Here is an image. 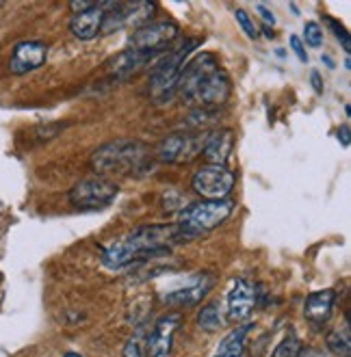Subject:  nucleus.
Instances as JSON below:
<instances>
[{"label": "nucleus", "instance_id": "f257e3e1", "mask_svg": "<svg viewBox=\"0 0 351 357\" xmlns=\"http://www.w3.org/2000/svg\"><path fill=\"white\" fill-rule=\"evenodd\" d=\"M176 91L197 109H219L232 93V80L215 54L202 52L182 68Z\"/></svg>", "mask_w": 351, "mask_h": 357}, {"label": "nucleus", "instance_id": "f03ea898", "mask_svg": "<svg viewBox=\"0 0 351 357\" xmlns=\"http://www.w3.org/2000/svg\"><path fill=\"white\" fill-rule=\"evenodd\" d=\"M152 150L137 139H117L105 143L91 154V169L96 174L135 176L152 167Z\"/></svg>", "mask_w": 351, "mask_h": 357}, {"label": "nucleus", "instance_id": "7ed1b4c3", "mask_svg": "<svg viewBox=\"0 0 351 357\" xmlns=\"http://www.w3.org/2000/svg\"><path fill=\"white\" fill-rule=\"evenodd\" d=\"M202 41L204 39H200V37H189L174 52L165 54L158 66H154L150 85H152V98L156 102H165L174 96L182 68L187 66V59L191 56V52H195L202 46Z\"/></svg>", "mask_w": 351, "mask_h": 357}, {"label": "nucleus", "instance_id": "20e7f679", "mask_svg": "<svg viewBox=\"0 0 351 357\" xmlns=\"http://www.w3.org/2000/svg\"><path fill=\"white\" fill-rule=\"evenodd\" d=\"M232 213H234L232 199H219V202L202 199V202L191 204L189 208L182 210L180 229L187 236L195 238L200 234H206V232H211V229L219 227L221 223H225Z\"/></svg>", "mask_w": 351, "mask_h": 357}, {"label": "nucleus", "instance_id": "39448f33", "mask_svg": "<svg viewBox=\"0 0 351 357\" xmlns=\"http://www.w3.org/2000/svg\"><path fill=\"white\" fill-rule=\"evenodd\" d=\"M234 184H237V176L228 167L221 165H202L191 180L193 191L202 199H211V202L228 199Z\"/></svg>", "mask_w": 351, "mask_h": 357}, {"label": "nucleus", "instance_id": "423d86ee", "mask_svg": "<svg viewBox=\"0 0 351 357\" xmlns=\"http://www.w3.org/2000/svg\"><path fill=\"white\" fill-rule=\"evenodd\" d=\"M156 13L154 3H115L105 13V24H102V35L121 31V29H141L152 22V15Z\"/></svg>", "mask_w": 351, "mask_h": 357}, {"label": "nucleus", "instance_id": "0eeeda50", "mask_svg": "<svg viewBox=\"0 0 351 357\" xmlns=\"http://www.w3.org/2000/svg\"><path fill=\"white\" fill-rule=\"evenodd\" d=\"M119 195V186L111 180L105 178H89L78 182L68 199L74 208H89V210H100L107 208L115 202V197Z\"/></svg>", "mask_w": 351, "mask_h": 357}, {"label": "nucleus", "instance_id": "6e6552de", "mask_svg": "<svg viewBox=\"0 0 351 357\" xmlns=\"http://www.w3.org/2000/svg\"><path fill=\"white\" fill-rule=\"evenodd\" d=\"M180 35V26L172 20H160V22H150L146 26L137 29L128 37V46L139 52L158 54L167 46H172Z\"/></svg>", "mask_w": 351, "mask_h": 357}, {"label": "nucleus", "instance_id": "1a4fd4ad", "mask_svg": "<svg viewBox=\"0 0 351 357\" xmlns=\"http://www.w3.org/2000/svg\"><path fill=\"white\" fill-rule=\"evenodd\" d=\"M202 143L204 137L200 132H174L160 139L154 154L160 162H187L202 152Z\"/></svg>", "mask_w": 351, "mask_h": 357}, {"label": "nucleus", "instance_id": "9d476101", "mask_svg": "<svg viewBox=\"0 0 351 357\" xmlns=\"http://www.w3.org/2000/svg\"><path fill=\"white\" fill-rule=\"evenodd\" d=\"M46 61H48V46L44 41H37V39L20 41L11 50L9 72L13 76H24V74L39 70Z\"/></svg>", "mask_w": 351, "mask_h": 357}, {"label": "nucleus", "instance_id": "9b49d317", "mask_svg": "<svg viewBox=\"0 0 351 357\" xmlns=\"http://www.w3.org/2000/svg\"><path fill=\"white\" fill-rule=\"evenodd\" d=\"M213 284H215V280L211 273H197V275H191L187 282H184V286L174 288L172 292H167V295H163V301L167 305H176V307H191L209 295Z\"/></svg>", "mask_w": 351, "mask_h": 357}, {"label": "nucleus", "instance_id": "f8f14e48", "mask_svg": "<svg viewBox=\"0 0 351 357\" xmlns=\"http://www.w3.org/2000/svg\"><path fill=\"white\" fill-rule=\"evenodd\" d=\"M258 295L256 286L252 282H247L243 278L232 282V288L228 292V319L234 323H243L252 317V312L256 307Z\"/></svg>", "mask_w": 351, "mask_h": 357}, {"label": "nucleus", "instance_id": "ddd939ff", "mask_svg": "<svg viewBox=\"0 0 351 357\" xmlns=\"http://www.w3.org/2000/svg\"><path fill=\"white\" fill-rule=\"evenodd\" d=\"M115 3H96L91 9L72 15L70 20V31L80 41H91L102 33V24H105V13Z\"/></svg>", "mask_w": 351, "mask_h": 357}, {"label": "nucleus", "instance_id": "4468645a", "mask_svg": "<svg viewBox=\"0 0 351 357\" xmlns=\"http://www.w3.org/2000/svg\"><path fill=\"white\" fill-rule=\"evenodd\" d=\"M234 150V130L232 128H217L204 137L202 143V158L206 165H221L225 167Z\"/></svg>", "mask_w": 351, "mask_h": 357}, {"label": "nucleus", "instance_id": "2eb2a0df", "mask_svg": "<svg viewBox=\"0 0 351 357\" xmlns=\"http://www.w3.org/2000/svg\"><path fill=\"white\" fill-rule=\"evenodd\" d=\"M180 323H182V314L172 312L154 325L150 338H148V355L150 357H170L174 335H176V329L180 327Z\"/></svg>", "mask_w": 351, "mask_h": 357}, {"label": "nucleus", "instance_id": "dca6fc26", "mask_svg": "<svg viewBox=\"0 0 351 357\" xmlns=\"http://www.w3.org/2000/svg\"><path fill=\"white\" fill-rule=\"evenodd\" d=\"M334 303H336V292L332 288L313 292V295H308L306 305H304L306 319L311 321L313 325H317V327L319 325H325L329 321V317H332Z\"/></svg>", "mask_w": 351, "mask_h": 357}, {"label": "nucleus", "instance_id": "f3484780", "mask_svg": "<svg viewBox=\"0 0 351 357\" xmlns=\"http://www.w3.org/2000/svg\"><path fill=\"white\" fill-rule=\"evenodd\" d=\"M156 54L152 52H139V50H124L119 52L113 61H111V66H109V72L115 76V78H126L130 76L133 72H137L139 68H143L150 59H154Z\"/></svg>", "mask_w": 351, "mask_h": 357}, {"label": "nucleus", "instance_id": "a211bd4d", "mask_svg": "<svg viewBox=\"0 0 351 357\" xmlns=\"http://www.w3.org/2000/svg\"><path fill=\"white\" fill-rule=\"evenodd\" d=\"M252 327H254L252 323H245V325H239L237 329H232V331L219 342L217 355H219V357H243L247 333H250Z\"/></svg>", "mask_w": 351, "mask_h": 357}, {"label": "nucleus", "instance_id": "6ab92c4d", "mask_svg": "<svg viewBox=\"0 0 351 357\" xmlns=\"http://www.w3.org/2000/svg\"><path fill=\"white\" fill-rule=\"evenodd\" d=\"M197 327L206 333H215L223 327V317L217 303H209L197 312Z\"/></svg>", "mask_w": 351, "mask_h": 357}, {"label": "nucleus", "instance_id": "aec40b11", "mask_svg": "<svg viewBox=\"0 0 351 357\" xmlns=\"http://www.w3.org/2000/svg\"><path fill=\"white\" fill-rule=\"evenodd\" d=\"M327 349L332 351L338 357H349L351 355V340H349V329H336V331H329L327 338H325Z\"/></svg>", "mask_w": 351, "mask_h": 357}, {"label": "nucleus", "instance_id": "412c9836", "mask_svg": "<svg viewBox=\"0 0 351 357\" xmlns=\"http://www.w3.org/2000/svg\"><path fill=\"white\" fill-rule=\"evenodd\" d=\"M301 351H304L301 340L297 338L295 333H288L286 338H284V340L274 349L271 357H299V355H301Z\"/></svg>", "mask_w": 351, "mask_h": 357}, {"label": "nucleus", "instance_id": "4be33fe9", "mask_svg": "<svg viewBox=\"0 0 351 357\" xmlns=\"http://www.w3.org/2000/svg\"><path fill=\"white\" fill-rule=\"evenodd\" d=\"M217 115H219V109H195L189 117H187V121H189V126L191 128H202V126H206V123H215L217 121Z\"/></svg>", "mask_w": 351, "mask_h": 357}, {"label": "nucleus", "instance_id": "5701e85b", "mask_svg": "<svg viewBox=\"0 0 351 357\" xmlns=\"http://www.w3.org/2000/svg\"><path fill=\"white\" fill-rule=\"evenodd\" d=\"M304 41L311 48H321L323 44V29L317 22H313V20L304 24Z\"/></svg>", "mask_w": 351, "mask_h": 357}, {"label": "nucleus", "instance_id": "b1692460", "mask_svg": "<svg viewBox=\"0 0 351 357\" xmlns=\"http://www.w3.org/2000/svg\"><path fill=\"white\" fill-rule=\"evenodd\" d=\"M234 15H237V22L241 24V29L245 31L247 37H250V39H258L260 37V29L254 24V20L250 17V13H247L245 9H237Z\"/></svg>", "mask_w": 351, "mask_h": 357}, {"label": "nucleus", "instance_id": "393cba45", "mask_svg": "<svg viewBox=\"0 0 351 357\" xmlns=\"http://www.w3.org/2000/svg\"><path fill=\"white\" fill-rule=\"evenodd\" d=\"M325 22H327V26L334 31V35H336V39L343 44V50L345 52H349L351 50V41H349V33H347V29L343 26V24H338L334 17H325Z\"/></svg>", "mask_w": 351, "mask_h": 357}, {"label": "nucleus", "instance_id": "a878e982", "mask_svg": "<svg viewBox=\"0 0 351 357\" xmlns=\"http://www.w3.org/2000/svg\"><path fill=\"white\" fill-rule=\"evenodd\" d=\"M124 357H146V349H143L139 338H133L124 347Z\"/></svg>", "mask_w": 351, "mask_h": 357}, {"label": "nucleus", "instance_id": "bb28decb", "mask_svg": "<svg viewBox=\"0 0 351 357\" xmlns=\"http://www.w3.org/2000/svg\"><path fill=\"white\" fill-rule=\"evenodd\" d=\"M288 44H291L293 52L297 54V59H299L301 63H308V52H306V48H304V41H301L297 35H291V39H288Z\"/></svg>", "mask_w": 351, "mask_h": 357}, {"label": "nucleus", "instance_id": "cd10ccee", "mask_svg": "<svg viewBox=\"0 0 351 357\" xmlns=\"http://www.w3.org/2000/svg\"><path fill=\"white\" fill-rule=\"evenodd\" d=\"M311 82H313V87H315V93H323L325 91V87H323V80H321V74L315 70V72H311Z\"/></svg>", "mask_w": 351, "mask_h": 357}, {"label": "nucleus", "instance_id": "c85d7f7f", "mask_svg": "<svg viewBox=\"0 0 351 357\" xmlns=\"http://www.w3.org/2000/svg\"><path fill=\"white\" fill-rule=\"evenodd\" d=\"M96 3H91V0H80V3H72L70 5V9L74 11V15L76 13H82V11H87V9H91Z\"/></svg>", "mask_w": 351, "mask_h": 357}, {"label": "nucleus", "instance_id": "c756f323", "mask_svg": "<svg viewBox=\"0 0 351 357\" xmlns=\"http://www.w3.org/2000/svg\"><path fill=\"white\" fill-rule=\"evenodd\" d=\"M256 11H258V13L262 15V20H264V22H269L271 26L276 24V15H274V11H269V9H267L264 5H258V7H256Z\"/></svg>", "mask_w": 351, "mask_h": 357}, {"label": "nucleus", "instance_id": "7c9ffc66", "mask_svg": "<svg viewBox=\"0 0 351 357\" xmlns=\"http://www.w3.org/2000/svg\"><path fill=\"white\" fill-rule=\"evenodd\" d=\"M336 135H338V141L345 145V148H349V123H343Z\"/></svg>", "mask_w": 351, "mask_h": 357}, {"label": "nucleus", "instance_id": "2f4dec72", "mask_svg": "<svg viewBox=\"0 0 351 357\" xmlns=\"http://www.w3.org/2000/svg\"><path fill=\"white\" fill-rule=\"evenodd\" d=\"M321 61L325 63V66H327L329 70H334V59H332V56H327V54H321Z\"/></svg>", "mask_w": 351, "mask_h": 357}, {"label": "nucleus", "instance_id": "473e14b6", "mask_svg": "<svg viewBox=\"0 0 351 357\" xmlns=\"http://www.w3.org/2000/svg\"><path fill=\"white\" fill-rule=\"evenodd\" d=\"M262 33H264V37H269V39H274V37H276L274 29H269V26H262Z\"/></svg>", "mask_w": 351, "mask_h": 357}, {"label": "nucleus", "instance_id": "72a5a7b5", "mask_svg": "<svg viewBox=\"0 0 351 357\" xmlns=\"http://www.w3.org/2000/svg\"><path fill=\"white\" fill-rule=\"evenodd\" d=\"M64 357H82V355H78V353H74V351H68Z\"/></svg>", "mask_w": 351, "mask_h": 357}, {"label": "nucleus", "instance_id": "f704fd0d", "mask_svg": "<svg viewBox=\"0 0 351 357\" xmlns=\"http://www.w3.org/2000/svg\"><path fill=\"white\" fill-rule=\"evenodd\" d=\"M3 5H5V3H0V7H3Z\"/></svg>", "mask_w": 351, "mask_h": 357}]
</instances>
